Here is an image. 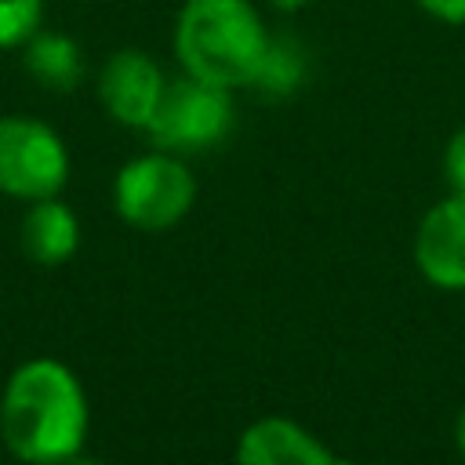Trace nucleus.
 Wrapping results in <instances>:
<instances>
[{
	"label": "nucleus",
	"instance_id": "nucleus-1",
	"mask_svg": "<svg viewBox=\"0 0 465 465\" xmlns=\"http://www.w3.org/2000/svg\"><path fill=\"white\" fill-rule=\"evenodd\" d=\"M87 392L62 360H25L0 396V436L25 465H62L84 450Z\"/></svg>",
	"mask_w": 465,
	"mask_h": 465
},
{
	"label": "nucleus",
	"instance_id": "nucleus-2",
	"mask_svg": "<svg viewBox=\"0 0 465 465\" xmlns=\"http://www.w3.org/2000/svg\"><path fill=\"white\" fill-rule=\"evenodd\" d=\"M269 40L251 0H185L174 18V58L182 73L229 91L251 87Z\"/></svg>",
	"mask_w": 465,
	"mask_h": 465
},
{
	"label": "nucleus",
	"instance_id": "nucleus-3",
	"mask_svg": "<svg viewBox=\"0 0 465 465\" xmlns=\"http://www.w3.org/2000/svg\"><path fill=\"white\" fill-rule=\"evenodd\" d=\"M196 203V178L174 153H145L127 160L113 182L116 214L142 232L174 229Z\"/></svg>",
	"mask_w": 465,
	"mask_h": 465
},
{
	"label": "nucleus",
	"instance_id": "nucleus-4",
	"mask_svg": "<svg viewBox=\"0 0 465 465\" xmlns=\"http://www.w3.org/2000/svg\"><path fill=\"white\" fill-rule=\"evenodd\" d=\"M232 120L236 113H232L229 87L182 73L178 80H167L145 134L156 149L182 156V153H203L225 142V134L232 131Z\"/></svg>",
	"mask_w": 465,
	"mask_h": 465
},
{
	"label": "nucleus",
	"instance_id": "nucleus-5",
	"mask_svg": "<svg viewBox=\"0 0 465 465\" xmlns=\"http://www.w3.org/2000/svg\"><path fill=\"white\" fill-rule=\"evenodd\" d=\"M69 182V149L33 116H0V193L15 200L58 196Z\"/></svg>",
	"mask_w": 465,
	"mask_h": 465
},
{
	"label": "nucleus",
	"instance_id": "nucleus-6",
	"mask_svg": "<svg viewBox=\"0 0 465 465\" xmlns=\"http://www.w3.org/2000/svg\"><path fill=\"white\" fill-rule=\"evenodd\" d=\"M167 76L160 73V65L134 47H124L116 54L105 58L102 73H98V98L105 105V113L124 124V127H138L145 131L160 98H163Z\"/></svg>",
	"mask_w": 465,
	"mask_h": 465
},
{
	"label": "nucleus",
	"instance_id": "nucleus-7",
	"mask_svg": "<svg viewBox=\"0 0 465 465\" xmlns=\"http://www.w3.org/2000/svg\"><path fill=\"white\" fill-rule=\"evenodd\" d=\"M414 262L440 291H465V196L432 203L414 232Z\"/></svg>",
	"mask_w": 465,
	"mask_h": 465
},
{
	"label": "nucleus",
	"instance_id": "nucleus-8",
	"mask_svg": "<svg viewBox=\"0 0 465 465\" xmlns=\"http://www.w3.org/2000/svg\"><path fill=\"white\" fill-rule=\"evenodd\" d=\"M236 465H349L305 425L269 414L251 421L236 440Z\"/></svg>",
	"mask_w": 465,
	"mask_h": 465
},
{
	"label": "nucleus",
	"instance_id": "nucleus-9",
	"mask_svg": "<svg viewBox=\"0 0 465 465\" xmlns=\"http://www.w3.org/2000/svg\"><path fill=\"white\" fill-rule=\"evenodd\" d=\"M80 247V222L58 196L33 200L22 218V251L36 265H62Z\"/></svg>",
	"mask_w": 465,
	"mask_h": 465
},
{
	"label": "nucleus",
	"instance_id": "nucleus-10",
	"mask_svg": "<svg viewBox=\"0 0 465 465\" xmlns=\"http://www.w3.org/2000/svg\"><path fill=\"white\" fill-rule=\"evenodd\" d=\"M25 69L40 87L51 91H73L84 76V54L73 36L54 29H36L25 44Z\"/></svg>",
	"mask_w": 465,
	"mask_h": 465
},
{
	"label": "nucleus",
	"instance_id": "nucleus-11",
	"mask_svg": "<svg viewBox=\"0 0 465 465\" xmlns=\"http://www.w3.org/2000/svg\"><path fill=\"white\" fill-rule=\"evenodd\" d=\"M302 76H305V58H302L298 44L272 36L269 47H265V58H262V65H258V73L251 80V87L269 94V98H283V94L298 91Z\"/></svg>",
	"mask_w": 465,
	"mask_h": 465
},
{
	"label": "nucleus",
	"instance_id": "nucleus-12",
	"mask_svg": "<svg viewBox=\"0 0 465 465\" xmlns=\"http://www.w3.org/2000/svg\"><path fill=\"white\" fill-rule=\"evenodd\" d=\"M44 18V0H0V51L25 44Z\"/></svg>",
	"mask_w": 465,
	"mask_h": 465
},
{
	"label": "nucleus",
	"instance_id": "nucleus-13",
	"mask_svg": "<svg viewBox=\"0 0 465 465\" xmlns=\"http://www.w3.org/2000/svg\"><path fill=\"white\" fill-rule=\"evenodd\" d=\"M443 171H447V182H450V189L465 196V127L450 134V142H447V153H443Z\"/></svg>",
	"mask_w": 465,
	"mask_h": 465
},
{
	"label": "nucleus",
	"instance_id": "nucleus-14",
	"mask_svg": "<svg viewBox=\"0 0 465 465\" xmlns=\"http://www.w3.org/2000/svg\"><path fill=\"white\" fill-rule=\"evenodd\" d=\"M429 18L447 25H465V0H414Z\"/></svg>",
	"mask_w": 465,
	"mask_h": 465
},
{
	"label": "nucleus",
	"instance_id": "nucleus-15",
	"mask_svg": "<svg viewBox=\"0 0 465 465\" xmlns=\"http://www.w3.org/2000/svg\"><path fill=\"white\" fill-rule=\"evenodd\" d=\"M454 443H458V454H461V461H465V407H461L458 425H454Z\"/></svg>",
	"mask_w": 465,
	"mask_h": 465
},
{
	"label": "nucleus",
	"instance_id": "nucleus-16",
	"mask_svg": "<svg viewBox=\"0 0 465 465\" xmlns=\"http://www.w3.org/2000/svg\"><path fill=\"white\" fill-rule=\"evenodd\" d=\"M305 4H312V0H269V7H276V11H298Z\"/></svg>",
	"mask_w": 465,
	"mask_h": 465
},
{
	"label": "nucleus",
	"instance_id": "nucleus-17",
	"mask_svg": "<svg viewBox=\"0 0 465 465\" xmlns=\"http://www.w3.org/2000/svg\"><path fill=\"white\" fill-rule=\"evenodd\" d=\"M62 465H105V461H98V458H87V454H73L69 461H62Z\"/></svg>",
	"mask_w": 465,
	"mask_h": 465
}]
</instances>
